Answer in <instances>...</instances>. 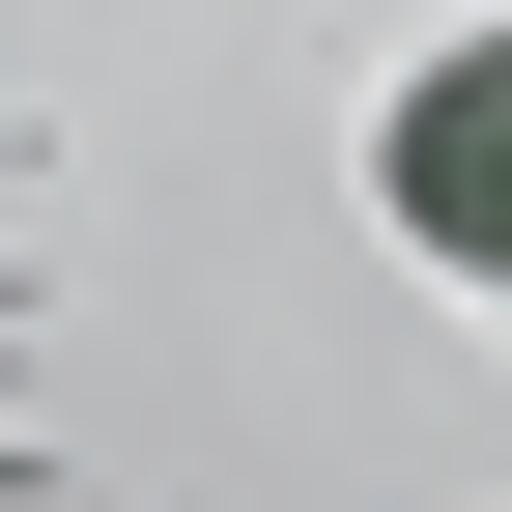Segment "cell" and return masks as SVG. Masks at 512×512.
Masks as SVG:
<instances>
[{
    "instance_id": "obj_1",
    "label": "cell",
    "mask_w": 512,
    "mask_h": 512,
    "mask_svg": "<svg viewBox=\"0 0 512 512\" xmlns=\"http://www.w3.org/2000/svg\"><path fill=\"white\" fill-rule=\"evenodd\" d=\"M370 228H399L427 285H512V29L399 57V114H370Z\"/></svg>"
}]
</instances>
